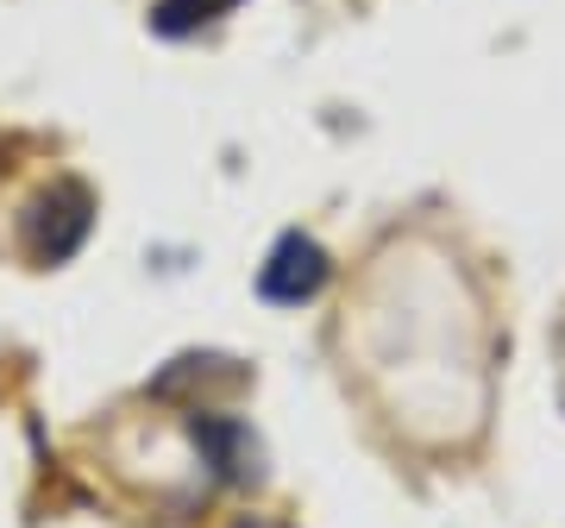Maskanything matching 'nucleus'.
Segmentation results:
<instances>
[{
	"instance_id": "obj_1",
	"label": "nucleus",
	"mask_w": 565,
	"mask_h": 528,
	"mask_svg": "<svg viewBox=\"0 0 565 528\" xmlns=\"http://www.w3.org/2000/svg\"><path fill=\"white\" fill-rule=\"evenodd\" d=\"M88 226H95V196H88V183L57 177V183H44L39 196L20 208V252L39 264V271L70 264L82 252V240H88Z\"/></svg>"
},
{
	"instance_id": "obj_2",
	"label": "nucleus",
	"mask_w": 565,
	"mask_h": 528,
	"mask_svg": "<svg viewBox=\"0 0 565 528\" xmlns=\"http://www.w3.org/2000/svg\"><path fill=\"white\" fill-rule=\"evenodd\" d=\"M327 277H333L327 245L315 233H302V226H289V233H277V245L258 264V296L277 308H302L327 289Z\"/></svg>"
},
{
	"instance_id": "obj_3",
	"label": "nucleus",
	"mask_w": 565,
	"mask_h": 528,
	"mask_svg": "<svg viewBox=\"0 0 565 528\" xmlns=\"http://www.w3.org/2000/svg\"><path fill=\"white\" fill-rule=\"evenodd\" d=\"M239 0H151V32L158 39H189V32H202V25L226 20Z\"/></svg>"
}]
</instances>
